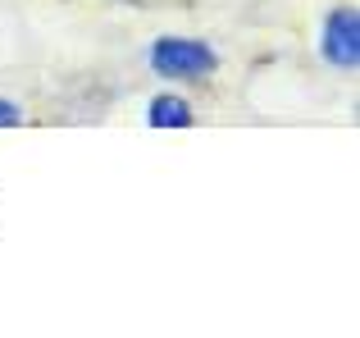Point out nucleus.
<instances>
[{
    "label": "nucleus",
    "instance_id": "nucleus-1",
    "mask_svg": "<svg viewBox=\"0 0 360 338\" xmlns=\"http://www.w3.org/2000/svg\"><path fill=\"white\" fill-rule=\"evenodd\" d=\"M150 69L174 82H201L219 69V51L201 37H160L150 46Z\"/></svg>",
    "mask_w": 360,
    "mask_h": 338
},
{
    "label": "nucleus",
    "instance_id": "nucleus-2",
    "mask_svg": "<svg viewBox=\"0 0 360 338\" xmlns=\"http://www.w3.org/2000/svg\"><path fill=\"white\" fill-rule=\"evenodd\" d=\"M319 55H324L338 73L360 69V14H356V5L328 9L324 27H319Z\"/></svg>",
    "mask_w": 360,
    "mask_h": 338
},
{
    "label": "nucleus",
    "instance_id": "nucleus-3",
    "mask_svg": "<svg viewBox=\"0 0 360 338\" xmlns=\"http://www.w3.org/2000/svg\"><path fill=\"white\" fill-rule=\"evenodd\" d=\"M146 124L150 128H192L196 124V110H192V101H187V96L160 92V96L146 106Z\"/></svg>",
    "mask_w": 360,
    "mask_h": 338
},
{
    "label": "nucleus",
    "instance_id": "nucleus-4",
    "mask_svg": "<svg viewBox=\"0 0 360 338\" xmlns=\"http://www.w3.org/2000/svg\"><path fill=\"white\" fill-rule=\"evenodd\" d=\"M23 124V110H18V101L0 96V128H18Z\"/></svg>",
    "mask_w": 360,
    "mask_h": 338
}]
</instances>
